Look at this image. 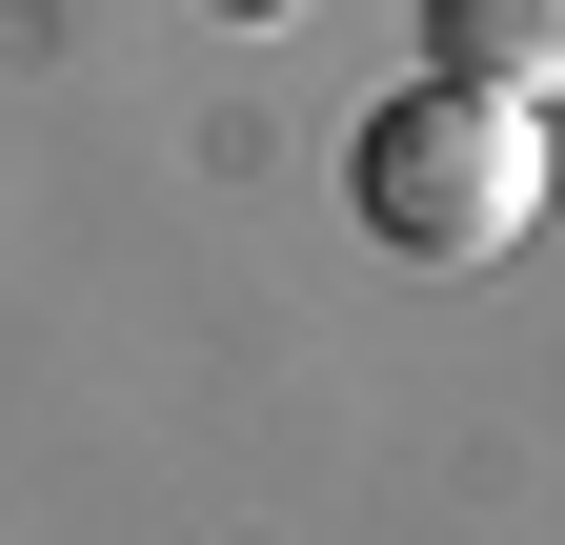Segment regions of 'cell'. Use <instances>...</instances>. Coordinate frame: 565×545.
I'll return each mask as SVG.
<instances>
[{
	"label": "cell",
	"mask_w": 565,
	"mask_h": 545,
	"mask_svg": "<svg viewBox=\"0 0 565 545\" xmlns=\"http://www.w3.org/2000/svg\"><path fill=\"white\" fill-rule=\"evenodd\" d=\"M343 202H364V243H404V263H505L545 223V101L484 82V61H424V82L364 101Z\"/></svg>",
	"instance_id": "6da1fadb"
},
{
	"label": "cell",
	"mask_w": 565,
	"mask_h": 545,
	"mask_svg": "<svg viewBox=\"0 0 565 545\" xmlns=\"http://www.w3.org/2000/svg\"><path fill=\"white\" fill-rule=\"evenodd\" d=\"M424 61H484V82L565 101V0H424Z\"/></svg>",
	"instance_id": "7a4b0ae2"
}]
</instances>
